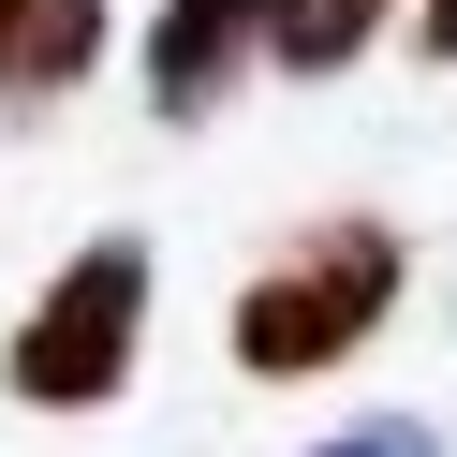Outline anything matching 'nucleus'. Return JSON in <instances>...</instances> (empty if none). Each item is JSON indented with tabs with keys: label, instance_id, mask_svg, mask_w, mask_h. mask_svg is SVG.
I'll use <instances>...</instances> for the list:
<instances>
[{
	"label": "nucleus",
	"instance_id": "39448f33",
	"mask_svg": "<svg viewBox=\"0 0 457 457\" xmlns=\"http://www.w3.org/2000/svg\"><path fill=\"white\" fill-rule=\"evenodd\" d=\"M384 15H398V0H280V15H266V60L280 74H339Z\"/></svg>",
	"mask_w": 457,
	"mask_h": 457
},
{
	"label": "nucleus",
	"instance_id": "0eeeda50",
	"mask_svg": "<svg viewBox=\"0 0 457 457\" xmlns=\"http://www.w3.org/2000/svg\"><path fill=\"white\" fill-rule=\"evenodd\" d=\"M413 45H428V60H457V0H428V15H413Z\"/></svg>",
	"mask_w": 457,
	"mask_h": 457
},
{
	"label": "nucleus",
	"instance_id": "f257e3e1",
	"mask_svg": "<svg viewBox=\"0 0 457 457\" xmlns=\"http://www.w3.org/2000/svg\"><path fill=\"white\" fill-rule=\"evenodd\" d=\"M369 325H398V237L384 221H310L237 295V369L251 384H310V369L369 354Z\"/></svg>",
	"mask_w": 457,
	"mask_h": 457
},
{
	"label": "nucleus",
	"instance_id": "7ed1b4c3",
	"mask_svg": "<svg viewBox=\"0 0 457 457\" xmlns=\"http://www.w3.org/2000/svg\"><path fill=\"white\" fill-rule=\"evenodd\" d=\"M266 15L280 0H162L148 15V104L162 119H207V104L266 60Z\"/></svg>",
	"mask_w": 457,
	"mask_h": 457
},
{
	"label": "nucleus",
	"instance_id": "423d86ee",
	"mask_svg": "<svg viewBox=\"0 0 457 457\" xmlns=\"http://www.w3.org/2000/svg\"><path fill=\"white\" fill-rule=\"evenodd\" d=\"M310 457H443L413 413H369V428H339V443H310Z\"/></svg>",
	"mask_w": 457,
	"mask_h": 457
},
{
	"label": "nucleus",
	"instance_id": "20e7f679",
	"mask_svg": "<svg viewBox=\"0 0 457 457\" xmlns=\"http://www.w3.org/2000/svg\"><path fill=\"white\" fill-rule=\"evenodd\" d=\"M89 60H104V0H0V89L15 104L74 89Z\"/></svg>",
	"mask_w": 457,
	"mask_h": 457
},
{
	"label": "nucleus",
	"instance_id": "f03ea898",
	"mask_svg": "<svg viewBox=\"0 0 457 457\" xmlns=\"http://www.w3.org/2000/svg\"><path fill=\"white\" fill-rule=\"evenodd\" d=\"M133 339H148V251L89 237L30 295V325H15V398H30V413H104V398L133 384Z\"/></svg>",
	"mask_w": 457,
	"mask_h": 457
}]
</instances>
